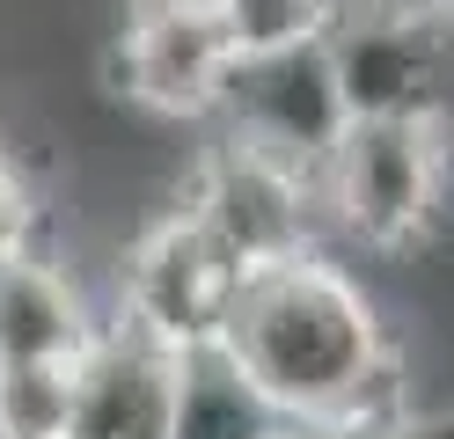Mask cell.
Here are the masks:
<instances>
[{
  "label": "cell",
  "instance_id": "cell-1",
  "mask_svg": "<svg viewBox=\"0 0 454 439\" xmlns=\"http://www.w3.org/2000/svg\"><path fill=\"white\" fill-rule=\"evenodd\" d=\"M220 344L308 432H330V418L359 396V380L395 351L374 293L323 249L242 271L235 308L220 322Z\"/></svg>",
  "mask_w": 454,
  "mask_h": 439
},
{
  "label": "cell",
  "instance_id": "cell-2",
  "mask_svg": "<svg viewBox=\"0 0 454 439\" xmlns=\"http://www.w3.org/2000/svg\"><path fill=\"white\" fill-rule=\"evenodd\" d=\"M316 191H323V227H337L345 242L374 256H411L418 242H433V227L454 198V176H447L433 125H418V117H352L345 139L330 146Z\"/></svg>",
  "mask_w": 454,
  "mask_h": 439
},
{
  "label": "cell",
  "instance_id": "cell-3",
  "mask_svg": "<svg viewBox=\"0 0 454 439\" xmlns=\"http://www.w3.org/2000/svg\"><path fill=\"white\" fill-rule=\"evenodd\" d=\"M352 117H433L454 67V0H337L323 29Z\"/></svg>",
  "mask_w": 454,
  "mask_h": 439
},
{
  "label": "cell",
  "instance_id": "cell-4",
  "mask_svg": "<svg viewBox=\"0 0 454 439\" xmlns=\"http://www.w3.org/2000/svg\"><path fill=\"white\" fill-rule=\"evenodd\" d=\"M184 213L206 227L242 271H264L278 256L316 249L323 191H316L308 169L278 161V154H264V146H249L235 132H213V146L184 176Z\"/></svg>",
  "mask_w": 454,
  "mask_h": 439
},
{
  "label": "cell",
  "instance_id": "cell-5",
  "mask_svg": "<svg viewBox=\"0 0 454 439\" xmlns=\"http://www.w3.org/2000/svg\"><path fill=\"white\" fill-rule=\"evenodd\" d=\"M242 263L227 256L184 205H168L161 220H147L125 242L118 263V322H132L139 337H154L161 351L213 344L227 308H235Z\"/></svg>",
  "mask_w": 454,
  "mask_h": 439
},
{
  "label": "cell",
  "instance_id": "cell-6",
  "mask_svg": "<svg viewBox=\"0 0 454 439\" xmlns=\"http://www.w3.org/2000/svg\"><path fill=\"white\" fill-rule=\"evenodd\" d=\"M213 125L249 139V146H264L278 161H294V169H308V176H323L330 146L352 125L337 67H330V44L301 37V44H278V51H242L227 67Z\"/></svg>",
  "mask_w": 454,
  "mask_h": 439
},
{
  "label": "cell",
  "instance_id": "cell-7",
  "mask_svg": "<svg viewBox=\"0 0 454 439\" xmlns=\"http://www.w3.org/2000/svg\"><path fill=\"white\" fill-rule=\"evenodd\" d=\"M227 67H235V37L213 0H132L118 51H110L125 103L176 117V125H198L220 110Z\"/></svg>",
  "mask_w": 454,
  "mask_h": 439
},
{
  "label": "cell",
  "instance_id": "cell-8",
  "mask_svg": "<svg viewBox=\"0 0 454 439\" xmlns=\"http://www.w3.org/2000/svg\"><path fill=\"white\" fill-rule=\"evenodd\" d=\"M168 418H176V351L110 315L74 359L67 439H168Z\"/></svg>",
  "mask_w": 454,
  "mask_h": 439
},
{
  "label": "cell",
  "instance_id": "cell-9",
  "mask_svg": "<svg viewBox=\"0 0 454 439\" xmlns=\"http://www.w3.org/2000/svg\"><path fill=\"white\" fill-rule=\"evenodd\" d=\"M96 330L103 322L67 263H51L37 242L0 256V359H81Z\"/></svg>",
  "mask_w": 454,
  "mask_h": 439
},
{
  "label": "cell",
  "instance_id": "cell-10",
  "mask_svg": "<svg viewBox=\"0 0 454 439\" xmlns=\"http://www.w3.org/2000/svg\"><path fill=\"white\" fill-rule=\"evenodd\" d=\"M286 425L294 418L242 373V359L220 337L176 351V418H168V439H271Z\"/></svg>",
  "mask_w": 454,
  "mask_h": 439
},
{
  "label": "cell",
  "instance_id": "cell-11",
  "mask_svg": "<svg viewBox=\"0 0 454 439\" xmlns=\"http://www.w3.org/2000/svg\"><path fill=\"white\" fill-rule=\"evenodd\" d=\"M74 359H0V439H67Z\"/></svg>",
  "mask_w": 454,
  "mask_h": 439
},
{
  "label": "cell",
  "instance_id": "cell-12",
  "mask_svg": "<svg viewBox=\"0 0 454 439\" xmlns=\"http://www.w3.org/2000/svg\"><path fill=\"white\" fill-rule=\"evenodd\" d=\"M227 37H235V59L242 51H278V44H301V37H323L337 0H213Z\"/></svg>",
  "mask_w": 454,
  "mask_h": 439
},
{
  "label": "cell",
  "instance_id": "cell-13",
  "mask_svg": "<svg viewBox=\"0 0 454 439\" xmlns=\"http://www.w3.org/2000/svg\"><path fill=\"white\" fill-rule=\"evenodd\" d=\"M37 242V191H30V169L8 139H0V256L30 249Z\"/></svg>",
  "mask_w": 454,
  "mask_h": 439
},
{
  "label": "cell",
  "instance_id": "cell-14",
  "mask_svg": "<svg viewBox=\"0 0 454 439\" xmlns=\"http://www.w3.org/2000/svg\"><path fill=\"white\" fill-rule=\"evenodd\" d=\"M345 439H454V410H411V418H395V425L345 432Z\"/></svg>",
  "mask_w": 454,
  "mask_h": 439
},
{
  "label": "cell",
  "instance_id": "cell-15",
  "mask_svg": "<svg viewBox=\"0 0 454 439\" xmlns=\"http://www.w3.org/2000/svg\"><path fill=\"white\" fill-rule=\"evenodd\" d=\"M433 139H440V154H447V176H454V67H447V88H440V103H433Z\"/></svg>",
  "mask_w": 454,
  "mask_h": 439
},
{
  "label": "cell",
  "instance_id": "cell-16",
  "mask_svg": "<svg viewBox=\"0 0 454 439\" xmlns=\"http://www.w3.org/2000/svg\"><path fill=\"white\" fill-rule=\"evenodd\" d=\"M271 439H323V432H308V425H286V432H271Z\"/></svg>",
  "mask_w": 454,
  "mask_h": 439
}]
</instances>
